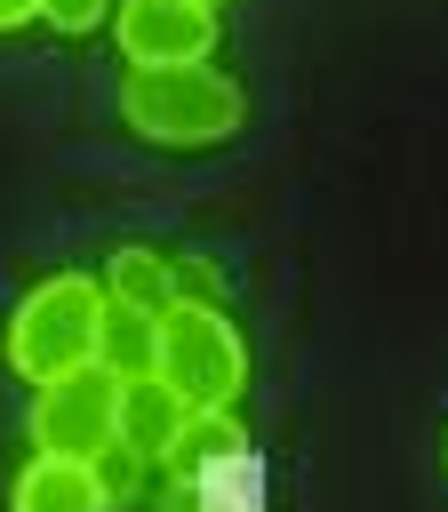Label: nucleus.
Returning <instances> with one entry per match:
<instances>
[{"instance_id":"f257e3e1","label":"nucleus","mask_w":448,"mask_h":512,"mask_svg":"<svg viewBox=\"0 0 448 512\" xmlns=\"http://www.w3.org/2000/svg\"><path fill=\"white\" fill-rule=\"evenodd\" d=\"M104 312H112L104 280H88V272H48V280L24 288L16 312H8V336H0V344H8V368L32 376V384H48V376H64V368H88L96 344H104Z\"/></svg>"},{"instance_id":"f03ea898","label":"nucleus","mask_w":448,"mask_h":512,"mask_svg":"<svg viewBox=\"0 0 448 512\" xmlns=\"http://www.w3.org/2000/svg\"><path fill=\"white\" fill-rule=\"evenodd\" d=\"M248 96L216 64H144L120 80V120L144 144H224L240 128Z\"/></svg>"},{"instance_id":"7ed1b4c3","label":"nucleus","mask_w":448,"mask_h":512,"mask_svg":"<svg viewBox=\"0 0 448 512\" xmlns=\"http://www.w3.org/2000/svg\"><path fill=\"white\" fill-rule=\"evenodd\" d=\"M152 376L184 400V408H232L248 384V344L224 320V304H192L176 296L152 320Z\"/></svg>"},{"instance_id":"20e7f679","label":"nucleus","mask_w":448,"mask_h":512,"mask_svg":"<svg viewBox=\"0 0 448 512\" xmlns=\"http://www.w3.org/2000/svg\"><path fill=\"white\" fill-rule=\"evenodd\" d=\"M120 392H128V384H120L104 360L48 376V384L32 392V408H24L32 448H40V456H80V464H104V456L120 448Z\"/></svg>"},{"instance_id":"39448f33","label":"nucleus","mask_w":448,"mask_h":512,"mask_svg":"<svg viewBox=\"0 0 448 512\" xmlns=\"http://www.w3.org/2000/svg\"><path fill=\"white\" fill-rule=\"evenodd\" d=\"M112 40H120L128 72H144V64H208L216 8H200V0H120L112 8Z\"/></svg>"},{"instance_id":"423d86ee","label":"nucleus","mask_w":448,"mask_h":512,"mask_svg":"<svg viewBox=\"0 0 448 512\" xmlns=\"http://www.w3.org/2000/svg\"><path fill=\"white\" fill-rule=\"evenodd\" d=\"M8 512H112V480H104V464L32 448L8 480Z\"/></svg>"},{"instance_id":"0eeeda50","label":"nucleus","mask_w":448,"mask_h":512,"mask_svg":"<svg viewBox=\"0 0 448 512\" xmlns=\"http://www.w3.org/2000/svg\"><path fill=\"white\" fill-rule=\"evenodd\" d=\"M224 464H248V432H240V416H232V408H192L184 432L168 440L160 472L192 488V480H208V472H224Z\"/></svg>"},{"instance_id":"6e6552de","label":"nucleus","mask_w":448,"mask_h":512,"mask_svg":"<svg viewBox=\"0 0 448 512\" xmlns=\"http://www.w3.org/2000/svg\"><path fill=\"white\" fill-rule=\"evenodd\" d=\"M104 296H112L120 312L160 320V312L176 304V256H160V248H144V240L112 248V256H104Z\"/></svg>"},{"instance_id":"1a4fd4ad","label":"nucleus","mask_w":448,"mask_h":512,"mask_svg":"<svg viewBox=\"0 0 448 512\" xmlns=\"http://www.w3.org/2000/svg\"><path fill=\"white\" fill-rule=\"evenodd\" d=\"M184 416H192V408H184L160 376H136V384L120 392V448H128V456H144V464H160V456H168V440L184 432Z\"/></svg>"},{"instance_id":"9d476101","label":"nucleus","mask_w":448,"mask_h":512,"mask_svg":"<svg viewBox=\"0 0 448 512\" xmlns=\"http://www.w3.org/2000/svg\"><path fill=\"white\" fill-rule=\"evenodd\" d=\"M96 360L120 376V384H136V376H152V320L144 312H104V344H96Z\"/></svg>"},{"instance_id":"9b49d317","label":"nucleus","mask_w":448,"mask_h":512,"mask_svg":"<svg viewBox=\"0 0 448 512\" xmlns=\"http://www.w3.org/2000/svg\"><path fill=\"white\" fill-rule=\"evenodd\" d=\"M112 8H120V0H40V16H48L56 32H96Z\"/></svg>"},{"instance_id":"f8f14e48","label":"nucleus","mask_w":448,"mask_h":512,"mask_svg":"<svg viewBox=\"0 0 448 512\" xmlns=\"http://www.w3.org/2000/svg\"><path fill=\"white\" fill-rule=\"evenodd\" d=\"M40 16V0H0V32H16V24H32Z\"/></svg>"},{"instance_id":"ddd939ff","label":"nucleus","mask_w":448,"mask_h":512,"mask_svg":"<svg viewBox=\"0 0 448 512\" xmlns=\"http://www.w3.org/2000/svg\"><path fill=\"white\" fill-rule=\"evenodd\" d=\"M200 8H216V0H200Z\"/></svg>"}]
</instances>
